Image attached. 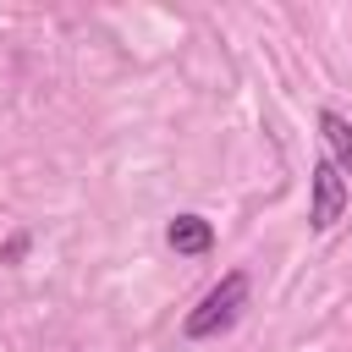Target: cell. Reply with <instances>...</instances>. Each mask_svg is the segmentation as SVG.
<instances>
[{
  "instance_id": "6da1fadb",
  "label": "cell",
  "mask_w": 352,
  "mask_h": 352,
  "mask_svg": "<svg viewBox=\"0 0 352 352\" xmlns=\"http://www.w3.org/2000/svg\"><path fill=\"white\" fill-rule=\"evenodd\" d=\"M242 308H248V275L231 270V275H220V286H209L204 302L182 319V336H187V341H209V336L231 330V324L242 319Z\"/></svg>"
},
{
  "instance_id": "7a4b0ae2",
  "label": "cell",
  "mask_w": 352,
  "mask_h": 352,
  "mask_svg": "<svg viewBox=\"0 0 352 352\" xmlns=\"http://www.w3.org/2000/svg\"><path fill=\"white\" fill-rule=\"evenodd\" d=\"M308 187H314V204H308V226H314V231H336V226H341V214H346V176H341V165L324 154V160L314 165Z\"/></svg>"
},
{
  "instance_id": "3957f363",
  "label": "cell",
  "mask_w": 352,
  "mask_h": 352,
  "mask_svg": "<svg viewBox=\"0 0 352 352\" xmlns=\"http://www.w3.org/2000/svg\"><path fill=\"white\" fill-rule=\"evenodd\" d=\"M165 242H170L176 253H192V258H198V253L214 248V226H209L204 214H176V220L165 226Z\"/></svg>"
},
{
  "instance_id": "277c9868",
  "label": "cell",
  "mask_w": 352,
  "mask_h": 352,
  "mask_svg": "<svg viewBox=\"0 0 352 352\" xmlns=\"http://www.w3.org/2000/svg\"><path fill=\"white\" fill-rule=\"evenodd\" d=\"M319 138H324L330 160L341 165V176H352V121L336 116V110H324V116H319Z\"/></svg>"
}]
</instances>
